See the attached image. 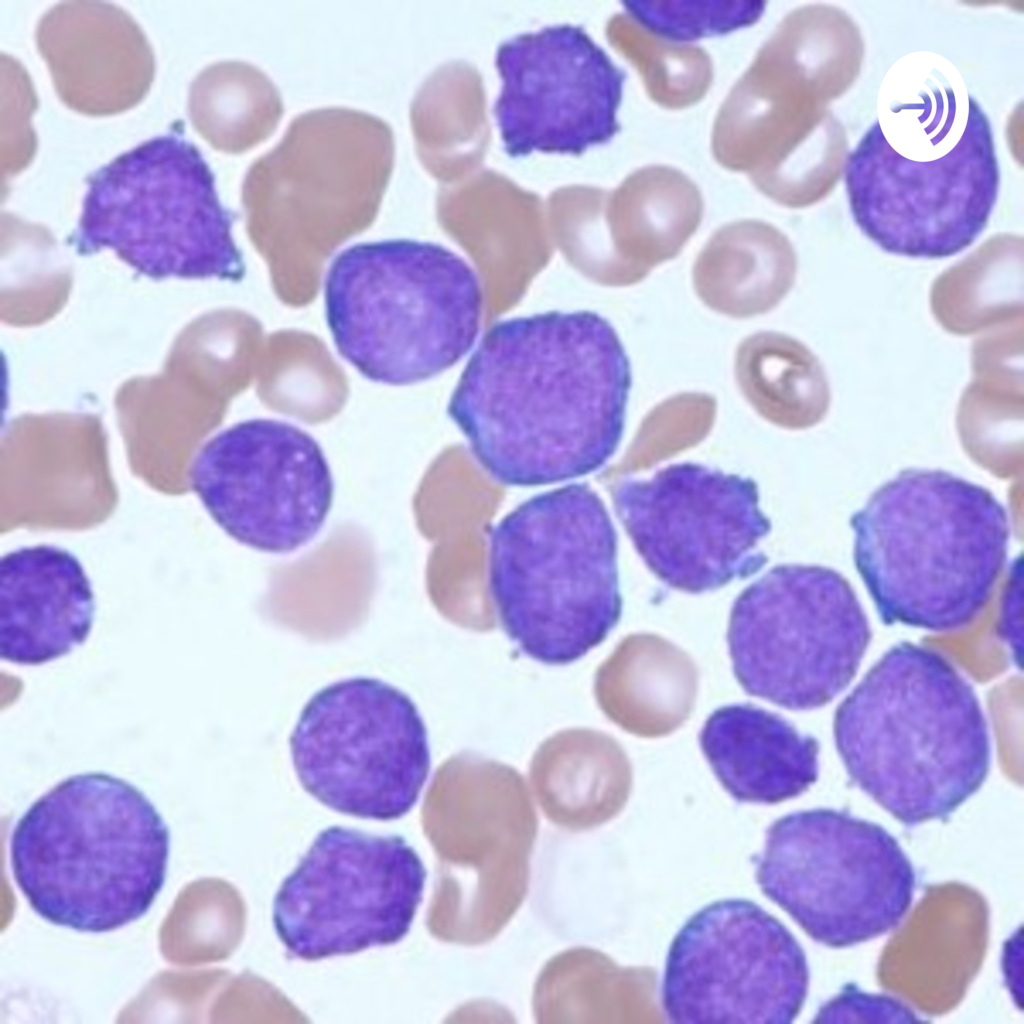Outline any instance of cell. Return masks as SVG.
I'll use <instances>...</instances> for the list:
<instances>
[{"mask_svg":"<svg viewBox=\"0 0 1024 1024\" xmlns=\"http://www.w3.org/2000/svg\"><path fill=\"white\" fill-rule=\"evenodd\" d=\"M488 538L492 602L505 633L528 657L570 664L617 625V533L587 484L530 497L494 524Z\"/></svg>","mask_w":1024,"mask_h":1024,"instance_id":"cell-6","label":"cell"},{"mask_svg":"<svg viewBox=\"0 0 1024 1024\" xmlns=\"http://www.w3.org/2000/svg\"><path fill=\"white\" fill-rule=\"evenodd\" d=\"M15 883L44 920L104 933L145 915L165 883L169 828L133 784L70 776L39 797L10 837Z\"/></svg>","mask_w":1024,"mask_h":1024,"instance_id":"cell-5","label":"cell"},{"mask_svg":"<svg viewBox=\"0 0 1024 1024\" xmlns=\"http://www.w3.org/2000/svg\"><path fill=\"white\" fill-rule=\"evenodd\" d=\"M302 788L327 808L391 821L417 803L428 779L427 728L413 702L373 677L321 688L302 708L289 737Z\"/></svg>","mask_w":1024,"mask_h":1024,"instance_id":"cell-11","label":"cell"},{"mask_svg":"<svg viewBox=\"0 0 1024 1024\" xmlns=\"http://www.w3.org/2000/svg\"><path fill=\"white\" fill-rule=\"evenodd\" d=\"M631 383L629 359L607 319L588 310L549 311L486 331L447 414L494 481L555 484L612 458Z\"/></svg>","mask_w":1024,"mask_h":1024,"instance_id":"cell-1","label":"cell"},{"mask_svg":"<svg viewBox=\"0 0 1024 1024\" xmlns=\"http://www.w3.org/2000/svg\"><path fill=\"white\" fill-rule=\"evenodd\" d=\"M833 736L851 781L909 826L954 812L991 764L974 689L942 654L911 642L886 651L838 705Z\"/></svg>","mask_w":1024,"mask_h":1024,"instance_id":"cell-3","label":"cell"},{"mask_svg":"<svg viewBox=\"0 0 1024 1024\" xmlns=\"http://www.w3.org/2000/svg\"><path fill=\"white\" fill-rule=\"evenodd\" d=\"M699 743L715 776L738 802L777 804L801 795L818 779V741L751 704L715 710Z\"/></svg>","mask_w":1024,"mask_h":1024,"instance_id":"cell-21","label":"cell"},{"mask_svg":"<svg viewBox=\"0 0 1024 1024\" xmlns=\"http://www.w3.org/2000/svg\"><path fill=\"white\" fill-rule=\"evenodd\" d=\"M623 5L649 32L684 44L752 25L765 9V2L747 0L627 1Z\"/></svg>","mask_w":1024,"mask_h":1024,"instance_id":"cell-28","label":"cell"},{"mask_svg":"<svg viewBox=\"0 0 1024 1024\" xmlns=\"http://www.w3.org/2000/svg\"><path fill=\"white\" fill-rule=\"evenodd\" d=\"M325 314L341 357L370 381L433 378L473 347L482 315L474 269L436 243L390 239L338 253L324 282Z\"/></svg>","mask_w":1024,"mask_h":1024,"instance_id":"cell-7","label":"cell"},{"mask_svg":"<svg viewBox=\"0 0 1024 1024\" xmlns=\"http://www.w3.org/2000/svg\"><path fill=\"white\" fill-rule=\"evenodd\" d=\"M615 24L616 45L636 67L655 103L682 109L705 96L713 80V64L705 50L658 37L629 15Z\"/></svg>","mask_w":1024,"mask_h":1024,"instance_id":"cell-27","label":"cell"},{"mask_svg":"<svg viewBox=\"0 0 1024 1024\" xmlns=\"http://www.w3.org/2000/svg\"><path fill=\"white\" fill-rule=\"evenodd\" d=\"M90 579L79 559L53 545L21 547L0 560V657L41 665L88 638L95 615Z\"/></svg>","mask_w":1024,"mask_h":1024,"instance_id":"cell-20","label":"cell"},{"mask_svg":"<svg viewBox=\"0 0 1024 1024\" xmlns=\"http://www.w3.org/2000/svg\"><path fill=\"white\" fill-rule=\"evenodd\" d=\"M35 40L59 99L87 116H110L140 103L155 75L145 34L121 7L60 2L39 20Z\"/></svg>","mask_w":1024,"mask_h":1024,"instance_id":"cell-19","label":"cell"},{"mask_svg":"<svg viewBox=\"0 0 1024 1024\" xmlns=\"http://www.w3.org/2000/svg\"><path fill=\"white\" fill-rule=\"evenodd\" d=\"M1013 568V574L1009 585L1007 586L1006 597L1001 611V618L999 620V631L1002 637L1010 645L1012 653L1016 655L1018 652L1021 656V651L1018 649V645L1022 647V633L1021 619L1017 618V614H1020L1021 609V596H1022V561L1019 566L1015 562Z\"/></svg>","mask_w":1024,"mask_h":1024,"instance_id":"cell-29","label":"cell"},{"mask_svg":"<svg viewBox=\"0 0 1024 1024\" xmlns=\"http://www.w3.org/2000/svg\"><path fill=\"white\" fill-rule=\"evenodd\" d=\"M871 640L866 613L837 570L777 565L735 599L727 643L744 691L792 711L823 707L854 679Z\"/></svg>","mask_w":1024,"mask_h":1024,"instance_id":"cell-10","label":"cell"},{"mask_svg":"<svg viewBox=\"0 0 1024 1024\" xmlns=\"http://www.w3.org/2000/svg\"><path fill=\"white\" fill-rule=\"evenodd\" d=\"M698 670L692 658L652 634L625 638L602 668L599 698L608 716L639 737L666 736L690 716Z\"/></svg>","mask_w":1024,"mask_h":1024,"instance_id":"cell-22","label":"cell"},{"mask_svg":"<svg viewBox=\"0 0 1024 1024\" xmlns=\"http://www.w3.org/2000/svg\"><path fill=\"white\" fill-rule=\"evenodd\" d=\"M755 878L809 937L832 948L897 927L916 886L910 859L885 828L829 808L775 820L756 857Z\"/></svg>","mask_w":1024,"mask_h":1024,"instance_id":"cell-9","label":"cell"},{"mask_svg":"<svg viewBox=\"0 0 1024 1024\" xmlns=\"http://www.w3.org/2000/svg\"><path fill=\"white\" fill-rule=\"evenodd\" d=\"M618 518L637 553L667 586L691 594L757 573L771 522L755 481L706 465H667L612 488Z\"/></svg>","mask_w":1024,"mask_h":1024,"instance_id":"cell-15","label":"cell"},{"mask_svg":"<svg viewBox=\"0 0 1024 1024\" xmlns=\"http://www.w3.org/2000/svg\"><path fill=\"white\" fill-rule=\"evenodd\" d=\"M493 113L505 152L580 155L619 131L626 73L580 25L557 24L501 43Z\"/></svg>","mask_w":1024,"mask_h":1024,"instance_id":"cell-17","label":"cell"},{"mask_svg":"<svg viewBox=\"0 0 1024 1024\" xmlns=\"http://www.w3.org/2000/svg\"><path fill=\"white\" fill-rule=\"evenodd\" d=\"M427 871L400 835L322 830L273 900L290 957L306 961L401 941L423 900Z\"/></svg>","mask_w":1024,"mask_h":1024,"instance_id":"cell-13","label":"cell"},{"mask_svg":"<svg viewBox=\"0 0 1024 1024\" xmlns=\"http://www.w3.org/2000/svg\"><path fill=\"white\" fill-rule=\"evenodd\" d=\"M188 113L195 130L214 149L238 154L266 140L283 114L271 79L240 61H223L201 71L191 83Z\"/></svg>","mask_w":1024,"mask_h":1024,"instance_id":"cell-25","label":"cell"},{"mask_svg":"<svg viewBox=\"0 0 1024 1024\" xmlns=\"http://www.w3.org/2000/svg\"><path fill=\"white\" fill-rule=\"evenodd\" d=\"M703 211L698 187L672 167H644L625 181L617 198V214L633 283L681 253L697 231Z\"/></svg>","mask_w":1024,"mask_h":1024,"instance_id":"cell-24","label":"cell"},{"mask_svg":"<svg viewBox=\"0 0 1024 1024\" xmlns=\"http://www.w3.org/2000/svg\"><path fill=\"white\" fill-rule=\"evenodd\" d=\"M735 379L755 408L782 422L813 413L829 396L817 357L797 339L772 331L752 334L739 344Z\"/></svg>","mask_w":1024,"mask_h":1024,"instance_id":"cell-26","label":"cell"},{"mask_svg":"<svg viewBox=\"0 0 1024 1024\" xmlns=\"http://www.w3.org/2000/svg\"><path fill=\"white\" fill-rule=\"evenodd\" d=\"M795 250L773 225L741 220L713 233L693 266L697 296L711 310L749 318L775 308L792 288Z\"/></svg>","mask_w":1024,"mask_h":1024,"instance_id":"cell-23","label":"cell"},{"mask_svg":"<svg viewBox=\"0 0 1024 1024\" xmlns=\"http://www.w3.org/2000/svg\"><path fill=\"white\" fill-rule=\"evenodd\" d=\"M808 988L805 952L787 927L751 900L727 898L696 911L674 936L661 1004L677 1024H789Z\"/></svg>","mask_w":1024,"mask_h":1024,"instance_id":"cell-14","label":"cell"},{"mask_svg":"<svg viewBox=\"0 0 1024 1024\" xmlns=\"http://www.w3.org/2000/svg\"><path fill=\"white\" fill-rule=\"evenodd\" d=\"M850 84L832 41L786 16L717 114L711 141L716 161L747 173L768 198L809 177L842 131L828 101Z\"/></svg>","mask_w":1024,"mask_h":1024,"instance_id":"cell-12","label":"cell"},{"mask_svg":"<svg viewBox=\"0 0 1024 1024\" xmlns=\"http://www.w3.org/2000/svg\"><path fill=\"white\" fill-rule=\"evenodd\" d=\"M849 525L855 569L885 625L968 626L1007 562L1005 506L987 488L940 469L900 471Z\"/></svg>","mask_w":1024,"mask_h":1024,"instance_id":"cell-4","label":"cell"},{"mask_svg":"<svg viewBox=\"0 0 1024 1024\" xmlns=\"http://www.w3.org/2000/svg\"><path fill=\"white\" fill-rule=\"evenodd\" d=\"M188 480L222 530L269 553H289L310 542L334 495L318 442L275 419L241 421L212 436L195 454Z\"/></svg>","mask_w":1024,"mask_h":1024,"instance_id":"cell-16","label":"cell"},{"mask_svg":"<svg viewBox=\"0 0 1024 1024\" xmlns=\"http://www.w3.org/2000/svg\"><path fill=\"white\" fill-rule=\"evenodd\" d=\"M393 155L392 132L378 117L340 107L305 112L250 166L243 201L247 206H373L387 187Z\"/></svg>","mask_w":1024,"mask_h":1024,"instance_id":"cell-18","label":"cell"},{"mask_svg":"<svg viewBox=\"0 0 1024 1024\" xmlns=\"http://www.w3.org/2000/svg\"><path fill=\"white\" fill-rule=\"evenodd\" d=\"M895 96L847 158L853 218L887 253L956 255L985 229L997 199L990 123L939 70L904 80Z\"/></svg>","mask_w":1024,"mask_h":1024,"instance_id":"cell-2","label":"cell"},{"mask_svg":"<svg viewBox=\"0 0 1024 1024\" xmlns=\"http://www.w3.org/2000/svg\"><path fill=\"white\" fill-rule=\"evenodd\" d=\"M73 234L80 254L111 249L138 273L240 281L233 215L200 151L179 135L145 141L88 178Z\"/></svg>","mask_w":1024,"mask_h":1024,"instance_id":"cell-8","label":"cell"}]
</instances>
